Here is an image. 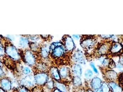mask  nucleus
Segmentation results:
<instances>
[{
	"instance_id": "f257e3e1",
	"label": "nucleus",
	"mask_w": 123,
	"mask_h": 92,
	"mask_svg": "<svg viewBox=\"0 0 123 92\" xmlns=\"http://www.w3.org/2000/svg\"><path fill=\"white\" fill-rule=\"evenodd\" d=\"M98 37L92 35L81 36L80 39V45L86 53L90 54L92 52L94 54L98 44Z\"/></svg>"
},
{
	"instance_id": "f03ea898",
	"label": "nucleus",
	"mask_w": 123,
	"mask_h": 92,
	"mask_svg": "<svg viewBox=\"0 0 123 92\" xmlns=\"http://www.w3.org/2000/svg\"><path fill=\"white\" fill-rule=\"evenodd\" d=\"M5 54L13 61L20 62L21 60V55L18 49L11 42L7 41L4 44Z\"/></svg>"
},
{
	"instance_id": "7ed1b4c3",
	"label": "nucleus",
	"mask_w": 123,
	"mask_h": 92,
	"mask_svg": "<svg viewBox=\"0 0 123 92\" xmlns=\"http://www.w3.org/2000/svg\"><path fill=\"white\" fill-rule=\"evenodd\" d=\"M68 54L62 42H53L50 44V54L55 59L63 57Z\"/></svg>"
},
{
	"instance_id": "20e7f679",
	"label": "nucleus",
	"mask_w": 123,
	"mask_h": 92,
	"mask_svg": "<svg viewBox=\"0 0 123 92\" xmlns=\"http://www.w3.org/2000/svg\"><path fill=\"white\" fill-rule=\"evenodd\" d=\"M112 43V41L111 40H105L98 43L94 54H96L98 57L108 54Z\"/></svg>"
},
{
	"instance_id": "39448f33",
	"label": "nucleus",
	"mask_w": 123,
	"mask_h": 92,
	"mask_svg": "<svg viewBox=\"0 0 123 92\" xmlns=\"http://www.w3.org/2000/svg\"><path fill=\"white\" fill-rule=\"evenodd\" d=\"M58 70L61 79V82L64 83H71L73 78L71 68L66 65H61Z\"/></svg>"
},
{
	"instance_id": "423d86ee",
	"label": "nucleus",
	"mask_w": 123,
	"mask_h": 92,
	"mask_svg": "<svg viewBox=\"0 0 123 92\" xmlns=\"http://www.w3.org/2000/svg\"><path fill=\"white\" fill-rule=\"evenodd\" d=\"M50 76L48 72H38L34 73V78L35 84L37 86L43 87L45 86Z\"/></svg>"
},
{
	"instance_id": "0eeeda50",
	"label": "nucleus",
	"mask_w": 123,
	"mask_h": 92,
	"mask_svg": "<svg viewBox=\"0 0 123 92\" xmlns=\"http://www.w3.org/2000/svg\"><path fill=\"white\" fill-rule=\"evenodd\" d=\"M101 70L105 82L113 81L118 82L119 76L116 71L108 68H101Z\"/></svg>"
},
{
	"instance_id": "6e6552de",
	"label": "nucleus",
	"mask_w": 123,
	"mask_h": 92,
	"mask_svg": "<svg viewBox=\"0 0 123 92\" xmlns=\"http://www.w3.org/2000/svg\"><path fill=\"white\" fill-rule=\"evenodd\" d=\"M71 60L73 64L85 65L86 64V58L83 52L80 49H75L71 55Z\"/></svg>"
},
{
	"instance_id": "1a4fd4ad",
	"label": "nucleus",
	"mask_w": 123,
	"mask_h": 92,
	"mask_svg": "<svg viewBox=\"0 0 123 92\" xmlns=\"http://www.w3.org/2000/svg\"><path fill=\"white\" fill-rule=\"evenodd\" d=\"M25 63L30 67H34L37 64V59L34 53L30 49L25 50L23 54Z\"/></svg>"
},
{
	"instance_id": "9d476101",
	"label": "nucleus",
	"mask_w": 123,
	"mask_h": 92,
	"mask_svg": "<svg viewBox=\"0 0 123 92\" xmlns=\"http://www.w3.org/2000/svg\"><path fill=\"white\" fill-rule=\"evenodd\" d=\"M62 42L68 54H71V55L75 49V45L73 38L69 35H64L62 38Z\"/></svg>"
},
{
	"instance_id": "9b49d317",
	"label": "nucleus",
	"mask_w": 123,
	"mask_h": 92,
	"mask_svg": "<svg viewBox=\"0 0 123 92\" xmlns=\"http://www.w3.org/2000/svg\"><path fill=\"white\" fill-rule=\"evenodd\" d=\"M20 86H24L30 90H31L35 86H36L33 75L25 76L18 81Z\"/></svg>"
},
{
	"instance_id": "f8f14e48",
	"label": "nucleus",
	"mask_w": 123,
	"mask_h": 92,
	"mask_svg": "<svg viewBox=\"0 0 123 92\" xmlns=\"http://www.w3.org/2000/svg\"><path fill=\"white\" fill-rule=\"evenodd\" d=\"M103 81L97 76L92 77V79L89 81V87L94 92L100 88Z\"/></svg>"
},
{
	"instance_id": "ddd939ff",
	"label": "nucleus",
	"mask_w": 123,
	"mask_h": 92,
	"mask_svg": "<svg viewBox=\"0 0 123 92\" xmlns=\"http://www.w3.org/2000/svg\"><path fill=\"white\" fill-rule=\"evenodd\" d=\"M30 41L28 36H21L18 39V46L20 50L29 49Z\"/></svg>"
},
{
	"instance_id": "4468645a",
	"label": "nucleus",
	"mask_w": 123,
	"mask_h": 92,
	"mask_svg": "<svg viewBox=\"0 0 123 92\" xmlns=\"http://www.w3.org/2000/svg\"><path fill=\"white\" fill-rule=\"evenodd\" d=\"M0 87L6 92L12 90V82L11 80L8 77H4L0 79Z\"/></svg>"
},
{
	"instance_id": "2eb2a0df",
	"label": "nucleus",
	"mask_w": 123,
	"mask_h": 92,
	"mask_svg": "<svg viewBox=\"0 0 123 92\" xmlns=\"http://www.w3.org/2000/svg\"><path fill=\"white\" fill-rule=\"evenodd\" d=\"M39 53L42 59L48 58L50 54V44L47 43H42L41 45Z\"/></svg>"
},
{
	"instance_id": "dca6fc26",
	"label": "nucleus",
	"mask_w": 123,
	"mask_h": 92,
	"mask_svg": "<svg viewBox=\"0 0 123 92\" xmlns=\"http://www.w3.org/2000/svg\"><path fill=\"white\" fill-rule=\"evenodd\" d=\"M123 49V45L121 43L118 42H112L109 54H110L116 55L120 53Z\"/></svg>"
},
{
	"instance_id": "f3484780",
	"label": "nucleus",
	"mask_w": 123,
	"mask_h": 92,
	"mask_svg": "<svg viewBox=\"0 0 123 92\" xmlns=\"http://www.w3.org/2000/svg\"><path fill=\"white\" fill-rule=\"evenodd\" d=\"M48 73L49 74L50 77H51L52 79L57 81H61L58 68L57 67L55 66L50 67L49 69Z\"/></svg>"
},
{
	"instance_id": "a211bd4d",
	"label": "nucleus",
	"mask_w": 123,
	"mask_h": 92,
	"mask_svg": "<svg viewBox=\"0 0 123 92\" xmlns=\"http://www.w3.org/2000/svg\"><path fill=\"white\" fill-rule=\"evenodd\" d=\"M71 73L73 76H78L81 77L82 74L81 65L77 64H73L71 67Z\"/></svg>"
},
{
	"instance_id": "6ab92c4d",
	"label": "nucleus",
	"mask_w": 123,
	"mask_h": 92,
	"mask_svg": "<svg viewBox=\"0 0 123 92\" xmlns=\"http://www.w3.org/2000/svg\"><path fill=\"white\" fill-rule=\"evenodd\" d=\"M106 82L109 86L111 92H123V87L118 82L111 81Z\"/></svg>"
},
{
	"instance_id": "aec40b11",
	"label": "nucleus",
	"mask_w": 123,
	"mask_h": 92,
	"mask_svg": "<svg viewBox=\"0 0 123 92\" xmlns=\"http://www.w3.org/2000/svg\"><path fill=\"white\" fill-rule=\"evenodd\" d=\"M98 60L100 65V67L99 68L104 69L108 68L110 62V59L109 58L108 56L106 55L99 56L98 57Z\"/></svg>"
},
{
	"instance_id": "412c9836",
	"label": "nucleus",
	"mask_w": 123,
	"mask_h": 92,
	"mask_svg": "<svg viewBox=\"0 0 123 92\" xmlns=\"http://www.w3.org/2000/svg\"><path fill=\"white\" fill-rule=\"evenodd\" d=\"M54 86L55 88L59 89L62 92H70L69 87L68 84H66V83L54 81Z\"/></svg>"
},
{
	"instance_id": "4be33fe9",
	"label": "nucleus",
	"mask_w": 123,
	"mask_h": 92,
	"mask_svg": "<svg viewBox=\"0 0 123 92\" xmlns=\"http://www.w3.org/2000/svg\"><path fill=\"white\" fill-rule=\"evenodd\" d=\"M71 83L72 84V87L74 89L73 92L83 87L82 80L80 77L78 76H73L72 81Z\"/></svg>"
},
{
	"instance_id": "5701e85b",
	"label": "nucleus",
	"mask_w": 123,
	"mask_h": 92,
	"mask_svg": "<svg viewBox=\"0 0 123 92\" xmlns=\"http://www.w3.org/2000/svg\"><path fill=\"white\" fill-rule=\"evenodd\" d=\"M21 70L22 73L24 76L30 75L33 74L32 70L31 69V67L27 65L25 63V65H23L21 67Z\"/></svg>"
},
{
	"instance_id": "b1692460",
	"label": "nucleus",
	"mask_w": 123,
	"mask_h": 92,
	"mask_svg": "<svg viewBox=\"0 0 123 92\" xmlns=\"http://www.w3.org/2000/svg\"><path fill=\"white\" fill-rule=\"evenodd\" d=\"M41 45L40 43H30L29 49L33 53H39Z\"/></svg>"
},
{
	"instance_id": "393cba45",
	"label": "nucleus",
	"mask_w": 123,
	"mask_h": 92,
	"mask_svg": "<svg viewBox=\"0 0 123 92\" xmlns=\"http://www.w3.org/2000/svg\"><path fill=\"white\" fill-rule=\"evenodd\" d=\"M35 66L36 69L37 70V71L38 72H46L47 69H48L46 65L44 64L43 63H37Z\"/></svg>"
},
{
	"instance_id": "a878e982",
	"label": "nucleus",
	"mask_w": 123,
	"mask_h": 92,
	"mask_svg": "<svg viewBox=\"0 0 123 92\" xmlns=\"http://www.w3.org/2000/svg\"><path fill=\"white\" fill-rule=\"evenodd\" d=\"M84 76L86 81H89L92 79L93 76V71L91 70L88 69L85 71L84 74Z\"/></svg>"
},
{
	"instance_id": "bb28decb",
	"label": "nucleus",
	"mask_w": 123,
	"mask_h": 92,
	"mask_svg": "<svg viewBox=\"0 0 123 92\" xmlns=\"http://www.w3.org/2000/svg\"><path fill=\"white\" fill-rule=\"evenodd\" d=\"M44 87H45L49 90H50L51 91H52V90L54 88H55L54 81L51 78V77H50L49 79L48 80Z\"/></svg>"
},
{
	"instance_id": "cd10ccee",
	"label": "nucleus",
	"mask_w": 123,
	"mask_h": 92,
	"mask_svg": "<svg viewBox=\"0 0 123 92\" xmlns=\"http://www.w3.org/2000/svg\"><path fill=\"white\" fill-rule=\"evenodd\" d=\"M30 43H39L41 41V40L42 39L40 36H39L38 35H31V36H28Z\"/></svg>"
},
{
	"instance_id": "c85d7f7f",
	"label": "nucleus",
	"mask_w": 123,
	"mask_h": 92,
	"mask_svg": "<svg viewBox=\"0 0 123 92\" xmlns=\"http://www.w3.org/2000/svg\"><path fill=\"white\" fill-rule=\"evenodd\" d=\"M100 89L102 92H111L109 86L105 81H103Z\"/></svg>"
},
{
	"instance_id": "c756f323",
	"label": "nucleus",
	"mask_w": 123,
	"mask_h": 92,
	"mask_svg": "<svg viewBox=\"0 0 123 92\" xmlns=\"http://www.w3.org/2000/svg\"><path fill=\"white\" fill-rule=\"evenodd\" d=\"M13 91L14 92H31V90L23 86H19L18 88L14 89Z\"/></svg>"
},
{
	"instance_id": "7c9ffc66",
	"label": "nucleus",
	"mask_w": 123,
	"mask_h": 92,
	"mask_svg": "<svg viewBox=\"0 0 123 92\" xmlns=\"http://www.w3.org/2000/svg\"><path fill=\"white\" fill-rule=\"evenodd\" d=\"M118 61V60L117 61H114L115 62V64H116L115 69H116L117 70V71H118L119 72L123 73V65H122L120 63H119Z\"/></svg>"
},
{
	"instance_id": "2f4dec72",
	"label": "nucleus",
	"mask_w": 123,
	"mask_h": 92,
	"mask_svg": "<svg viewBox=\"0 0 123 92\" xmlns=\"http://www.w3.org/2000/svg\"><path fill=\"white\" fill-rule=\"evenodd\" d=\"M5 55L4 44L1 43V41H0V57H4Z\"/></svg>"
},
{
	"instance_id": "473e14b6",
	"label": "nucleus",
	"mask_w": 123,
	"mask_h": 92,
	"mask_svg": "<svg viewBox=\"0 0 123 92\" xmlns=\"http://www.w3.org/2000/svg\"><path fill=\"white\" fill-rule=\"evenodd\" d=\"M89 65H90V66H91V68L92 69V71H93L94 73H95L98 75V73H98V70H97V69L96 67V66H95V65L94 63L93 62H91L89 63Z\"/></svg>"
},
{
	"instance_id": "72a5a7b5",
	"label": "nucleus",
	"mask_w": 123,
	"mask_h": 92,
	"mask_svg": "<svg viewBox=\"0 0 123 92\" xmlns=\"http://www.w3.org/2000/svg\"><path fill=\"white\" fill-rule=\"evenodd\" d=\"M112 36V35H99L98 36V37H100V38H102V40H104V41H105V40H110Z\"/></svg>"
},
{
	"instance_id": "f704fd0d",
	"label": "nucleus",
	"mask_w": 123,
	"mask_h": 92,
	"mask_svg": "<svg viewBox=\"0 0 123 92\" xmlns=\"http://www.w3.org/2000/svg\"><path fill=\"white\" fill-rule=\"evenodd\" d=\"M6 76V74L4 72V71L3 70V69L2 67H0V79L5 77Z\"/></svg>"
},
{
	"instance_id": "c9c22d12",
	"label": "nucleus",
	"mask_w": 123,
	"mask_h": 92,
	"mask_svg": "<svg viewBox=\"0 0 123 92\" xmlns=\"http://www.w3.org/2000/svg\"><path fill=\"white\" fill-rule=\"evenodd\" d=\"M118 62L123 65V53H122L118 57Z\"/></svg>"
},
{
	"instance_id": "e433bc0d",
	"label": "nucleus",
	"mask_w": 123,
	"mask_h": 92,
	"mask_svg": "<svg viewBox=\"0 0 123 92\" xmlns=\"http://www.w3.org/2000/svg\"><path fill=\"white\" fill-rule=\"evenodd\" d=\"M75 92H86V89L85 88V87H80V88L77 89L76 90H75Z\"/></svg>"
},
{
	"instance_id": "4c0bfd02",
	"label": "nucleus",
	"mask_w": 123,
	"mask_h": 92,
	"mask_svg": "<svg viewBox=\"0 0 123 92\" xmlns=\"http://www.w3.org/2000/svg\"><path fill=\"white\" fill-rule=\"evenodd\" d=\"M81 36L80 35H73L72 36V37L74 39L76 40H78L79 39H80Z\"/></svg>"
},
{
	"instance_id": "58836bf2",
	"label": "nucleus",
	"mask_w": 123,
	"mask_h": 92,
	"mask_svg": "<svg viewBox=\"0 0 123 92\" xmlns=\"http://www.w3.org/2000/svg\"><path fill=\"white\" fill-rule=\"evenodd\" d=\"M40 37L42 38V39H44V40L47 41L49 39V37H50V36H49V35H41Z\"/></svg>"
},
{
	"instance_id": "ea45409f",
	"label": "nucleus",
	"mask_w": 123,
	"mask_h": 92,
	"mask_svg": "<svg viewBox=\"0 0 123 92\" xmlns=\"http://www.w3.org/2000/svg\"><path fill=\"white\" fill-rule=\"evenodd\" d=\"M85 87L86 89V92H95L94 91H93L92 89H91L89 87Z\"/></svg>"
},
{
	"instance_id": "a19ab883",
	"label": "nucleus",
	"mask_w": 123,
	"mask_h": 92,
	"mask_svg": "<svg viewBox=\"0 0 123 92\" xmlns=\"http://www.w3.org/2000/svg\"><path fill=\"white\" fill-rule=\"evenodd\" d=\"M118 83H119V84L121 85V86L122 87H123V77H122V79H118Z\"/></svg>"
},
{
	"instance_id": "79ce46f5",
	"label": "nucleus",
	"mask_w": 123,
	"mask_h": 92,
	"mask_svg": "<svg viewBox=\"0 0 123 92\" xmlns=\"http://www.w3.org/2000/svg\"><path fill=\"white\" fill-rule=\"evenodd\" d=\"M51 92H63L61 91H60V90H59V89H57V88H54L52 90V91Z\"/></svg>"
},
{
	"instance_id": "37998d69",
	"label": "nucleus",
	"mask_w": 123,
	"mask_h": 92,
	"mask_svg": "<svg viewBox=\"0 0 123 92\" xmlns=\"http://www.w3.org/2000/svg\"><path fill=\"white\" fill-rule=\"evenodd\" d=\"M3 64L2 62L1 61V59L0 58V67H3Z\"/></svg>"
},
{
	"instance_id": "c03bdc74",
	"label": "nucleus",
	"mask_w": 123,
	"mask_h": 92,
	"mask_svg": "<svg viewBox=\"0 0 123 92\" xmlns=\"http://www.w3.org/2000/svg\"><path fill=\"white\" fill-rule=\"evenodd\" d=\"M0 92H6V91L4 90V89H3L2 88H1L0 87Z\"/></svg>"
},
{
	"instance_id": "a18cd8bd",
	"label": "nucleus",
	"mask_w": 123,
	"mask_h": 92,
	"mask_svg": "<svg viewBox=\"0 0 123 92\" xmlns=\"http://www.w3.org/2000/svg\"><path fill=\"white\" fill-rule=\"evenodd\" d=\"M95 92H102V91H101V89L100 88V89H99L98 90H97V91H96Z\"/></svg>"
},
{
	"instance_id": "49530a36",
	"label": "nucleus",
	"mask_w": 123,
	"mask_h": 92,
	"mask_svg": "<svg viewBox=\"0 0 123 92\" xmlns=\"http://www.w3.org/2000/svg\"></svg>"
}]
</instances>
